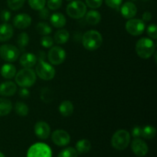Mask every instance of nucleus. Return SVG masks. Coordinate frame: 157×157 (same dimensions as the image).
<instances>
[{"mask_svg": "<svg viewBox=\"0 0 157 157\" xmlns=\"http://www.w3.org/2000/svg\"><path fill=\"white\" fill-rule=\"evenodd\" d=\"M66 12L71 18L79 19L85 15L87 12V6L81 0H75L67 5Z\"/></svg>", "mask_w": 157, "mask_h": 157, "instance_id": "obj_5", "label": "nucleus"}, {"mask_svg": "<svg viewBox=\"0 0 157 157\" xmlns=\"http://www.w3.org/2000/svg\"><path fill=\"white\" fill-rule=\"evenodd\" d=\"M101 21V15L96 10H90L86 14V21L92 25L99 24Z\"/></svg>", "mask_w": 157, "mask_h": 157, "instance_id": "obj_24", "label": "nucleus"}, {"mask_svg": "<svg viewBox=\"0 0 157 157\" xmlns=\"http://www.w3.org/2000/svg\"><path fill=\"white\" fill-rule=\"evenodd\" d=\"M12 110V101L4 98H0V117L7 116Z\"/></svg>", "mask_w": 157, "mask_h": 157, "instance_id": "obj_22", "label": "nucleus"}, {"mask_svg": "<svg viewBox=\"0 0 157 157\" xmlns=\"http://www.w3.org/2000/svg\"><path fill=\"white\" fill-rule=\"evenodd\" d=\"M53 38L49 35H43L42 38H41V44L46 48H52L53 45Z\"/></svg>", "mask_w": 157, "mask_h": 157, "instance_id": "obj_35", "label": "nucleus"}, {"mask_svg": "<svg viewBox=\"0 0 157 157\" xmlns=\"http://www.w3.org/2000/svg\"><path fill=\"white\" fill-rule=\"evenodd\" d=\"M132 136L134 138H139L142 136V128L139 126H136L132 129Z\"/></svg>", "mask_w": 157, "mask_h": 157, "instance_id": "obj_40", "label": "nucleus"}, {"mask_svg": "<svg viewBox=\"0 0 157 157\" xmlns=\"http://www.w3.org/2000/svg\"><path fill=\"white\" fill-rule=\"evenodd\" d=\"M131 149L133 153L136 156L143 157L145 156L148 153V146L146 144L145 141L140 138H135L131 143Z\"/></svg>", "mask_w": 157, "mask_h": 157, "instance_id": "obj_12", "label": "nucleus"}, {"mask_svg": "<svg viewBox=\"0 0 157 157\" xmlns=\"http://www.w3.org/2000/svg\"><path fill=\"white\" fill-rule=\"evenodd\" d=\"M36 30L38 34L41 35H48L52 33V27L48 23L41 21L38 22L36 25Z\"/></svg>", "mask_w": 157, "mask_h": 157, "instance_id": "obj_27", "label": "nucleus"}, {"mask_svg": "<svg viewBox=\"0 0 157 157\" xmlns=\"http://www.w3.org/2000/svg\"><path fill=\"white\" fill-rule=\"evenodd\" d=\"M69 38H70V34L68 31L66 29H59L57 31L56 33L54 36V40L57 44H65L68 41Z\"/></svg>", "mask_w": 157, "mask_h": 157, "instance_id": "obj_23", "label": "nucleus"}, {"mask_svg": "<svg viewBox=\"0 0 157 157\" xmlns=\"http://www.w3.org/2000/svg\"><path fill=\"white\" fill-rule=\"evenodd\" d=\"M58 157H78V152L73 147H67L60 152Z\"/></svg>", "mask_w": 157, "mask_h": 157, "instance_id": "obj_30", "label": "nucleus"}, {"mask_svg": "<svg viewBox=\"0 0 157 157\" xmlns=\"http://www.w3.org/2000/svg\"><path fill=\"white\" fill-rule=\"evenodd\" d=\"M29 36L27 33L25 32H22V33L19 34L17 38V44H18V47L20 48L21 51L25 50L26 46L29 44Z\"/></svg>", "mask_w": 157, "mask_h": 157, "instance_id": "obj_29", "label": "nucleus"}, {"mask_svg": "<svg viewBox=\"0 0 157 157\" xmlns=\"http://www.w3.org/2000/svg\"><path fill=\"white\" fill-rule=\"evenodd\" d=\"M34 131L39 139L46 140L50 136V126L44 121H38L34 127Z\"/></svg>", "mask_w": 157, "mask_h": 157, "instance_id": "obj_13", "label": "nucleus"}, {"mask_svg": "<svg viewBox=\"0 0 157 157\" xmlns=\"http://www.w3.org/2000/svg\"><path fill=\"white\" fill-rule=\"evenodd\" d=\"M20 51L12 44H2L0 46V57L7 62H15L18 60Z\"/></svg>", "mask_w": 157, "mask_h": 157, "instance_id": "obj_7", "label": "nucleus"}, {"mask_svg": "<svg viewBox=\"0 0 157 157\" xmlns=\"http://www.w3.org/2000/svg\"><path fill=\"white\" fill-rule=\"evenodd\" d=\"M130 142V134L125 130H119L115 132L111 138V145L117 150H124L128 147Z\"/></svg>", "mask_w": 157, "mask_h": 157, "instance_id": "obj_4", "label": "nucleus"}, {"mask_svg": "<svg viewBox=\"0 0 157 157\" xmlns=\"http://www.w3.org/2000/svg\"><path fill=\"white\" fill-rule=\"evenodd\" d=\"M32 24V18L29 15L21 13L15 15L13 18V25L18 29H25Z\"/></svg>", "mask_w": 157, "mask_h": 157, "instance_id": "obj_14", "label": "nucleus"}, {"mask_svg": "<svg viewBox=\"0 0 157 157\" xmlns=\"http://www.w3.org/2000/svg\"><path fill=\"white\" fill-rule=\"evenodd\" d=\"M52 140L55 145L58 147H64L70 143L71 136L65 130H57L52 133Z\"/></svg>", "mask_w": 157, "mask_h": 157, "instance_id": "obj_11", "label": "nucleus"}, {"mask_svg": "<svg viewBox=\"0 0 157 157\" xmlns=\"http://www.w3.org/2000/svg\"><path fill=\"white\" fill-rule=\"evenodd\" d=\"M146 25L143 20L139 18H130L127 21L125 29L130 35L133 36H139L145 31Z\"/></svg>", "mask_w": 157, "mask_h": 157, "instance_id": "obj_9", "label": "nucleus"}, {"mask_svg": "<svg viewBox=\"0 0 157 157\" xmlns=\"http://www.w3.org/2000/svg\"><path fill=\"white\" fill-rule=\"evenodd\" d=\"M0 157H6V156H5V155L3 154L2 153H1V152H0Z\"/></svg>", "mask_w": 157, "mask_h": 157, "instance_id": "obj_44", "label": "nucleus"}, {"mask_svg": "<svg viewBox=\"0 0 157 157\" xmlns=\"http://www.w3.org/2000/svg\"><path fill=\"white\" fill-rule=\"evenodd\" d=\"M58 110L63 117H70L74 112V105L71 101H64L60 104Z\"/></svg>", "mask_w": 157, "mask_h": 157, "instance_id": "obj_21", "label": "nucleus"}, {"mask_svg": "<svg viewBox=\"0 0 157 157\" xmlns=\"http://www.w3.org/2000/svg\"><path fill=\"white\" fill-rule=\"evenodd\" d=\"M11 16H12V14L9 12V10H2L0 13V18H1V20L4 22H8V21L10 20Z\"/></svg>", "mask_w": 157, "mask_h": 157, "instance_id": "obj_39", "label": "nucleus"}, {"mask_svg": "<svg viewBox=\"0 0 157 157\" xmlns=\"http://www.w3.org/2000/svg\"><path fill=\"white\" fill-rule=\"evenodd\" d=\"M47 6L51 10H58L62 6V0H48Z\"/></svg>", "mask_w": 157, "mask_h": 157, "instance_id": "obj_34", "label": "nucleus"}, {"mask_svg": "<svg viewBox=\"0 0 157 157\" xmlns=\"http://www.w3.org/2000/svg\"><path fill=\"white\" fill-rule=\"evenodd\" d=\"M39 17L42 19H48L50 17V12L48 9L43 8L42 9L39 10Z\"/></svg>", "mask_w": 157, "mask_h": 157, "instance_id": "obj_41", "label": "nucleus"}, {"mask_svg": "<svg viewBox=\"0 0 157 157\" xmlns=\"http://www.w3.org/2000/svg\"><path fill=\"white\" fill-rule=\"evenodd\" d=\"M25 2V0H7V4L11 10L16 11L24 6Z\"/></svg>", "mask_w": 157, "mask_h": 157, "instance_id": "obj_31", "label": "nucleus"}, {"mask_svg": "<svg viewBox=\"0 0 157 157\" xmlns=\"http://www.w3.org/2000/svg\"><path fill=\"white\" fill-rule=\"evenodd\" d=\"M18 94H19V96L22 98H29L30 96V92L26 87H22L20 89Z\"/></svg>", "mask_w": 157, "mask_h": 157, "instance_id": "obj_42", "label": "nucleus"}, {"mask_svg": "<svg viewBox=\"0 0 157 157\" xmlns=\"http://www.w3.org/2000/svg\"><path fill=\"white\" fill-rule=\"evenodd\" d=\"M156 50L155 43L151 38H142L136 44V52L140 58L148 59L154 54Z\"/></svg>", "mask_w": 157, "mask_h": 157, "instance_id": "obj_2", "label": "nucleus"}, {"mask_svg": "<svg viewBox=\"0 0 157 157\" xmlns=\"http://www.w3.org/2000/svg\"><path fill=\"white\" fill-rule=\"evenodd\" d=\"M91 149V144L88 140L82 139L78 141L76 144V149L78 153H87Z\"/></svg>", "mask_w": 157, "mask_h": 157, "instance_id": "obj_25", "label": "nucleus"}, {"mask_svg": "<svg viewBox=\"0 0 157 157\" xmlns=\"http://www.w3.org/2000/svg\"><path fill=\"white\" fill-rule=\"evenodd\" d=\"M147 35H149L150 38H151L152 39L156 40L157 38V27L156 25L152 24L150 25L147 28Z\"/></svg>", "mask_w": 157, "mask_h": 157, "instance_id": "obj_36", "label": "nucleus"}, {"mask_svg": "<svg viewBox=\"0 0 157 157\" xmlns=\"http://www.w3.org/2000/svg\"><path fill=\"white\" fill-rule=\"evenodd\" d=\"M35 73L44 81H51L55 76V69L52 64L45 62L44 60H39L35 68Z\"/></svg>", "mask_w": 157, "mask_h": 157, "instance_id": "obj_6", "label": "nucleus"}, {"mask_svg": "<svg viewBox=\"0 0 157 157\" xmlns=\"http://www.w3.org/2000/svg\"><path fill=\"white\" fill-rule=\"evenodd\" d=\"M156 134V130L153 126H146L142 128V136L147 140H151L155 137Z\"/></svg>", "mask_w": 157, "mask_h": 157, "instance_id": "obj_28", "label": "nucleus"}, {"mask_svg": "<svg viewBox=\"0 0 157 157\" xmlns=\"http://www.w3.org/2000/svg\"><path fill=\"white\" fill-rule=\"evenodd\" d=\"M86 4L91 9H98L102 6L103 0H85Z\"/></svg>", "mask_w": 157, "mask_h": 157, "instance_id": "obj_37", "label": "nucleus"}, {"mask_svg": "<svg viewBox=\"0 0 157 157\" xmlns=\"http://www.w3.org/2000/svg\"><path fill=\"white\" fill-rule=\"evenodd\" d=\"M27 157H52V150L47 144L37 143L29 149Z\"/></svg>", "mask_w": 157, "mask_h": 157, "instance_id": "obj_8", "label": "nucleus"}, {"mask_svg": "<svg viewBox=\"0 0 157 157\" xmlns=\"http://www.w3.org/2000/svg\"><path fill=\"white\" fill-rule=\"evenodd\" d=\"M66 1H72V0H66Z\"/></svg>", "mask_w": 157, "mask_h": 157, "instance_id": "obj_46", "label": "nucleus"}, {"mask_svg": "<svg viewBox=\"0 0 157 157\" xmlns=\"http://www.w3.org/2000/svg\"><path fill=\"white\" fill-rule=\"evenodd\" d=\"M49 62L53 65H59L62 64L66 58V52L61 47L55 46L49 50L48 53Z\"/></svg>", "mask_w": 157, "mask_h": 157, "instance_id": "obj_10", "label": "nucleus"}, {"mask_svg": "<svg viewBox=\"0 0 157 157\" xmlns=\"http://www.w3.org/2000/svg\"><path fill=\"white\" fill-rule=\"evenodd\" d=\"M50 21L56 29H61L66 25V18L62 13L55 12L50 17Z\"/></svg>", "mask_w": 157, "mask_h": 157, "instance_id": "obj_19", "label": "nucleus"}, {"mask_svg": "<svg viewBox=\"0 0 157 157\" xmlns=\"http://www.w3.org/2000/svg\"><path fill=\"white\" fill-rule=\"evenodd\" d=\"M15 82L21 87H30L36 81V73L31 67H25L15 75Z\"/></svg>", "mask_w": 157, "mask_h": 157, "instance_id": "obj_3", "label": "nucleus"}, {"mask_svg": "<svg viewBox=\"0 0 157 157\" xmlns=\"http://www.w3.org/2000/svg\"><path fill=\"white\" fill-rule=\"evenodd\" d=\"M106 5L111 9H118L122 4L123 0H104Z\"/></svg>", "mask_w": 157, "mask_h": 157, "instance_id": "obj_38", "label": "nucleus"}, {"mask_svg": "<svg viewBox=\"0 0 157 157\" xmlns=\"http://www.w3.org/2000/svg\"><path fill=\"white\" fill-rule=\"evenodd\" d=\"M29 5L34 10L39 11L44 8L46 0H29Z\"/></svg>", "mask_w": 157, "mask_h": 157, "instance_id": "obj_32", "label": "nucleus"}, {"mask_svg": "<svg viewBox=\"0 0 157 157\" xmlns=\"http://www.w3.org/2000/svg\"><path fill=\"white\" fill-rule=\"evenodd\" d=\"M53 94L51 90L45 87L41 90V99L44 101V103H50L53 100Z\"/></svg>", "mask_w": 157, "mask_h": 157, "instance_id": "obj_33", "label": "nucleus"}, {"mask_svg": "<svg viewBox=\"0 0 157 157\" xmlns=\"http://www.w3.org/2000/svg\"><path fill=\"white\" fill-rule=\"evenodd\" d=\"M142 1H148V0H142Z\"/></svg>", "mask_w": 157, "mask_h": 157, "instance_id": "obj_45", "label": "nucleus"}, {"mask_svg": "<svg viewBox=\"0 0 157 157\" xmlns=\"http://www.w3.org/2000/svg\"><path fill=\"white\" fill-rule=\"evenodd\" d=\"M19 63L24 67H32L37 63V57L32 53H24L20 57Z\"/></svg>", "mask_w": 157, "mask_h": 157, "instance_id": "obj_18", "label": "nucleus"}, {"mask_svg": "<svg viewBox=\"0 0 157 157\" xmlns=\"http://www.w3.org/2000/svg\"><path fill=\"white\" fill-rule=\"evenodd\" d=\"M121 15L127 19H130L135 17L137 13V8L134 3L131 2H127L121 8Z\"/></svg>", "mask_w": 157, "mask_h": 157, "instance_id": "obj_15", "label": "nucleus"}, {"mask_svg": "<svg viewBox=\"0 0 157 157\" xmlns=\"http://www.w3.org/2000/svg\"><path fill=\"white\" fill-rule=\"evenodd\" d=\"M17 91V86L12 81H5L0 84V96H13Z\"/></svg>", "mask_w": 157, "mask_h": 157, "instance_id": "obj_16", "label": "nucleus"}, {"mask_svg": "<svg viewBox=\"0 0 157 157\" xmlns=\"http://www.w3.org/2000/svg\"><path fill=\"white\" fill-rule=\"evenodd\" d=\"M14 110H15V113L20 117H26L29 114V107L25 103L20 102V101L15 104Z\"/></svg>", "mask_w": 157, "mask_h": 157, "instance_id": "obj_26", "label": "nucleus"}, {"mask_svg": "<svg viewBox=\"0 0 157 157\" xmlns=\"http://www.w3.org/2000/svg\"><path fill=\"white\" fill-rule=\"evenodd\" d=\"M14 29L12 25L4 22L0 25V42L9 41L13 36Z\"/></svg>", "mask_w": 157, "mask_h": 157, "instance_id": "obj_17", "label": "nucleus"}, {"mask_svg": "<svg viewBox=\"0 0 157 157\" xmlns=\"http://www.w3.org/2000/svg\"><path fill=\"white\" fill-rule=\"evenodd\" d=\"M142 18L144 21H150L152 19V14L150 12H145L143 14Z\"/></svg>", "mask_w": 157, "mask_h": 157, "instance_id": "obj_43", "label": "nucleus"}, {"mask_svg": "<svg viewBox=\"0 0 157 157\" xmlns=\"http://www.w3.org/2000/svg\"><path fill=\"white\" fill-rule=\"evenodd\" d=\"M103 43V37L99 32L90 30L84 34L82 38V44L88 51L98 50Z\"/></svg>", "mask_w": 157, "mask_h": 157, "instance_id": "obj_1", "label": "nucleus"}, {"mask_svg": "<svg viewBox=\"0 0 157 157\" xmlns=\"http://www.w3.org/2000/svg\"><path fill=\"white\" fill-rule=\"evenodd\" d=\"M0 73L6 79H12L16 75V68L12 64H5L2 66Z\"/></svg>", "mask_w": 157, "mask_h": 157, "instance_id": "obj_20", "label": "nucleus"}]
</instances>
